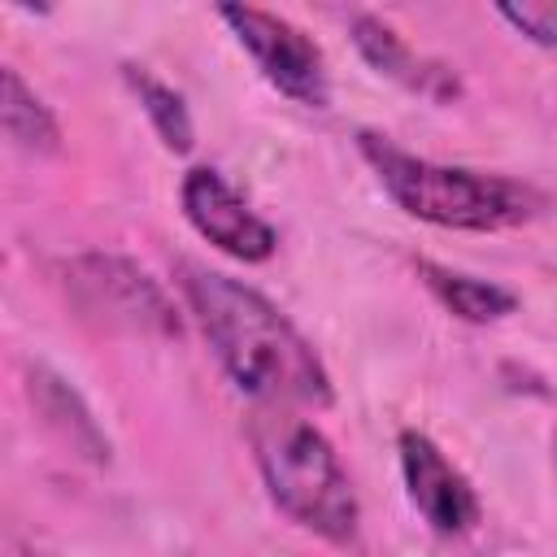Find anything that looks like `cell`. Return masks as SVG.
Instances as JSON below:
<instances>
[{"instance_id": "1", "label": "cell", "mask_w": 557, "mask_h": 557, "mask_svg": "<svg viewBox=\"0 0 557 557\" xmlns=\"http://www.w3.org/2000/svg\"><path fill=\"white\" fill-rule=\"evenodd\" d=\"M178 287L226 379L265 409H331L335 387L313 344L257 287L178 261Z\"/></svg>"}, {"instance_id": "2", "label": "cell", "mask_w": 557, "mask_h": 557, "mask_svg": "<svg viewBox=\"0 0 557 557\" xmlns=\"http://www.w3.org/2000/svg\"><path fill=\"white\" fill-rule=\"evenodd\" d=\"M248 440L270 500L318 540L352 548L361 535V505L331 440L313 422L296 418V409L265 405L252 413Z\"/></svg>"}, {"instance_id": "3", "label": "cell", "mask_w": 557, "mask_h": 557, "mask_svg": "<svg viewBox=\"0 0 557 557\" xmlns=\"http://www.w3.org/2000/svg\"><path fill=\"white\" fill-rule=\"evenodd\" d=\"M357 148L379 187L418 222L448 231H509L544 209V196L505 174H479L466 165H440L396 148L392 139L361 131Z\"/></svg>"}, {"instance_id": "4", "label": "cell", "mask_w": 557, "mask_h": 557, "mask_svg": "<svg viewBox=\"0 0 557 557\" xmlns=\"http://www.w3.org/2000/svg\"><path fill=\"white\" fill-rule=\"evenodd\" d=\"M65 292L83 318H91L109 331L161 335V339L183 335V322H178L165 287L144 265H135L126 257L87 252V257L65 261Z\"/></svg>"}, {"instance_id": "5", "label": "cell", "mask_w": 557, "mask_h": 557, "mask_svg": "<svg viewBox=\"0 0 557 557\" xmlns=\"http://www.w3.org/2000/svg\"><path fill=\"white\" fill-rule=\"evenodd\" d=\"M218 17L235 30V39L248 48V57L257 61V70L270 87H278L287 100L309 104V109L331 104L326 57L296 22L265 13V9H252V4H222Z\"/></svg>"}, {"instance_id": "6", "label": "cell", "mask_w": 557, "mask_h": 557, "mask_svg": "<svg viewBox=\"0 0 557 557\" xmlns=\"http://www.w3.org/2000/svg\"><path fill=\"white\" fill-rule=\"evenodd\" d=\"M178 200H183V213L196 226V235L209 239L213 248H222L235 261L257 265L278 248L274 226L265 218H257L248 209V200L209 165H196V170L183 174Z\"/></svg>"}, {"instance_id": "7", "label": "cell", "mask_w": 557, "mask_h": 557, "mask_svg": "<svg viewBox=\"0 0 557 557\" xmlns=\"http://www.w3.org/2000/svg\"><path fill=\"white\" fill-rule=\"evenodd\" d=\"M400 474L409 487L413 509L440 531V535H461L479 522V496L470 479L440 453V444L422 431H400Z\"/></svg>"}, {"instance_id": "8", "label": "cell", "mask_w": 557, "mask_h": 557, "mask_svg": "<svg viewBox=\"0 0 557 557\" xmlns=\"http://www.w3.org/2000/svg\"><path fill=\"white\" fill-rule=\"evenodd\" d=\"M348 30H352L357 52H361L379 74L396 78L400 87H409V91H418V96H426V100H453V96L461 91V87H457V74H453L448 65L418 57L383 17L357 13Z\"/></svg>"}, {"instance_id": "9", "label": "cell", "mask_w": 557, "mask_h": 557, "mask_svg": "<svg viewBox=\"0 0 557 557\" xmlns=\"http://www.w3.org/2000/svg\"><path fill=\"white\" fill-rule=\"evenodd\" d=\"M30 396H35V405H39V413H44L83 457L109 461V440H104L100 422L91 418V409L83 405V396H78L65 379H57L52 370L35 366V370H30Z\"/></svg>"}, {"instance_id": "10", "label": "cell", "mask_w": 557, "mask_h": 557, "mask_svg": "<svg viewBox=\"0 0 557 557\" xmlns=\"http://www.w3.org/2000/svg\"><path fill=\"white\" fill-rule=\"evenodd\" d=\"M418 274L435 292V300L444 309H453L457 318H466V322H496V318L518 309V296L500 283H487V278H474V274H461V270H444L435 261H418Z\"/></svg>"}, {"instance_id": "11", "label": "cell", "mask_w": 557, "mask_h": 557, "mask_svg": "<svg viewBox=\"0 0 557 557\" xmlns=\"http://www.w3.org/2000/svg\"><path fill=\"white\" fill-rule=\"evenodd\" d=\"M0 122L4 135L22 148V152H57L61 148V126L52 117V109L22 83V74L9 65L0 74Z\"/></svg>"}, {"instance_id": "12", "label": "cell", "mask_w": 557, "mask_h": 557, "mask_svg": "<svg viewBox=\"0 0 557 557\" xmlns=\"http://www.w3.org/2000/svg\"><path fill=\"white\" fill-rule=\"evenodd\" d=\"M122 78H126V87L139 96V104H144L152 131L161 135V144H165L170 152H191L196 126H191V113H187L183 96H178L170 83H161L157 74H148L144 65H122Z\"/></svg>"}, {"instance_id": "13", "label": "cell", "mask_w": 557, "mask_h": 557, "mask_svg": "<svg viewBox=\"0 0 557 557\" xmlns=\"http://www.w3.org/2000/svg\"><path fill=\"white\" fill-rule=\"evenodd\" d=\"M496 13L522 30L540 48H557V0H522V4H496Z\"/></svg>"}]
</instances>
